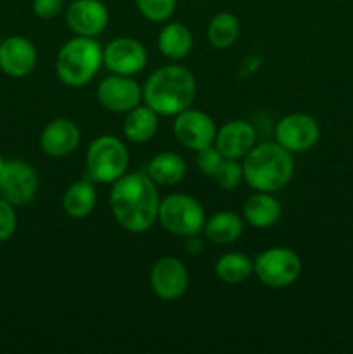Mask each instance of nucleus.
<instances>
[{
    "label": "nucleus",
    "mask_w": 353,
    "mask_h": 354,
    "mask_svg": "<svg viewBox=\"0 0 353 354\" xmlns=\"http://www.w3.org/2000/svg\"><path fill=\"white\" fill-rule=\"evenodd\" d=\"M158 185L144 171L123 175L114 182L109 194L114 220L130 234H144L158 220Z\"/></svg>",
    "instance_id": "1"
},
{
    "label": "nucleus",
    "mask_w": 353,
    "mask_h": 354,
    "mask_svg": "<svg viewBox=\"0 0 353 354\" xmlns=\"http://www.w3.org/2000/svg\"><path fill=\"white\" fill-rule=\"evenodd\" d=\"M196 97V80L183 66L156 69L142 86V100L163 116H176L189 109Z\"/></svg>",
    "instance_id": "2"
},
{
    "label": "nucleus",
    "mask_w": 353,
    "mask_h": 354,
    "mask_svg": "<svg viewBox=\"0 0 353 354\" xmlns=\"http://www.w3.org/2000/svg\"><path fill=\"white\" fill-rule=\"evenodd\" d=\"M242 171L255 192H277L293 178V154L277 142H263L244 156Z\"/></svg>",
    "instance_id": "3"
},
{
    "label": "nucleus",
    "mask_w": 353,
    "mask_h": 354,
    "mask_svg": "<svg viewBox=\"0 0 353 354\" xmlns=\"http://www.w3.org/2000/svg\"><path fill=\"white\" fill-rule=\"evenodd\" d=\"M104 48L96 38L80 37L66 41L55 59V73L64 85L78 88L93 80L102 66Z\"/></svg>",
    "instance_id": "4"
},
{
    "label": "nucleus",
    "mask_w": 353,
    "mask_h": 354,
    "mask_svg": "<svg viewBox=\"0 0 353 354\" xmlns=\"http://www.w3.org/2000/svg\"><path fill=\"white\" fill-rule=\"evenodd\" d=\"M85 165L87 175L92 182L114 183L127 171L128 151L120 138L102 135L89 145Z\"/></svg>",
    "instance_id": "5"
},
{
    "label": "nucleus",
    "mask_w": 353,
    "mask_h": 354,
    "mask_svg": "<svg viewBox=\"0 0 353 354\" xmlns=\"http://www.w3.org/2000/svg\"><path fill=\"white\" fill-rule=\"evenodd\" d=\"M158 220L166 232L176 237L199 235L204 227V209L187 194H172L159 203Z\"/></svg>",
    "instance_id": "6"
},
{
    "label": "nucleus",
    "mask_w": 353,
    "mask_h": 354,
    "mask_svg": "<svg viewBox=\"0 0 353 354\" xmlns=\"http://www.w3.org/2000/svg\"><path fill=\"white\" fill-rule=\"evenodd\" d=\"M253 273L260 282L272 289H284L301 275V258L287 248H270L253 261Z\"/></svg>",
    "instance_id": "7"
},
{
    "label": "nucleus",
    "mask_w": 353,
    "mask_h": 354,
    "mask_svg": "<svg viewBox=\"0 0 353 354\" xmlns=\"http://www.w3.org/2000/svg\"><path fill=\"white\" fill-rule=\"evenodd\" d=\"M38 175L23 159H10L0 169V197L12 206L31 203L37 196Z\"/></svg>",
    "instance_id": "8"
},
{
    "label": "nucleus",
    "mask_w": 353,
    "mask_h": 354,
    "mask_svg": "<svg viewBox=\"0 0 353 354\" xmlns=\"http://www.w3.org/2000/svg\"><path fill=\"white\" fill-rule=\"evenodd\" d=\"M320 137V127L305 113H291L284 116L275 127V142L291 154L310 151Z\"/></svg>",
    "instance_id": "9"
},
{
    "label": "nucleus",
    "mask_w": 353,
    "mask_h": 354,
    "mask_svg": "<svg viewBox=\"0 0 353 354\" xmlns=\"http://www.w3.org/2000/svg\"><path fill=\"white\" fill-rule=\"evenodd\" d=\"M173 133L175 138L190 151H199L215 144L217 137V124L210 114L197 109H185L179 113L173 121Z\"/></svg>",
    "instance_id": "10"
},
{
    "label": "nucleus",
    "mask_w": 353,
    "mask_h": 354,
    "mask_svg": "<svg viewBox=\"0 0 353 354\" xmlns=\"http://www.w3.org/2000/svg\"><path fill=\"white\" fill-rule=\"evenodd\" d=\"M152 290L163 301H176L189 287V273L185 265L173 256H163L152 265L149 275Z\"/></svg>",
    "instance_id": "11"
},
{
    "label": "nucleus",
    "mask_w": 353,
    "mask_h": 354,
    "mask_svg": "<svg viewBox=\"0 0 353 354\" xmlns=\"http://www.w3.org/2000/svg\"><path fill=\"white\" fill-rule=\"evenodd\" d=\"M102 64L114 75H138L147 66V50L134 38H114L104 48Z\"/></svg>",
    "instance_id": "12"
},
{
    "label": "nucleus",
    "mask_w": 353,
    "mask_h": 354,
    "mask_svg": "<svg viewBox=\"0 0 353 354\" xmlns=\"http://www.w3.org/2000/svg\"><path fill=\"white\" fill-rule=\"evenodd\" d=\"M97 100L111 113H128L142 100V88L132 76L111 75L97 86Z\"/></svg>",
    "instance_id": "13"
},
{
    "label": "nucleus",
    "mask_w": 353,
    "mask_h": 354,
    "mask_svg": "<svg viewBox=\"0 0 353 354\" xmlns=\"http://www.w3.org/2000/svg\"><path fill=\"white\" fill-rule=\"evenodd\" d=\"M66 23L75 35L96 38L109 24V10L100 0H75L66 9Z\"/></svg>",
    "instance_id": "14"
},
{
    "label": "nucleus",
    "mask_w": 353,
    "mask_h": 354,
    "mask_svg": "<svg viewBox=\"0 0 353 354\" xmlns=\"http://www.w3.org/2000/svg\"><path fill=\"white\" fill-rule=\"evenodd\" d=\"M37 66V48L28 38L12 35L0 41V69L12 78H24Z\"/></svg>",
    "instance_id": "15"
},
{
    "label": "nucleus",
    "mask_w": 353,
    "mask_h": 354,
    "mask_svg": "<svg viewBox=\"0 0 353 354\" xmlns=\"http://www.w3.org/2000/svg\"><path fill=\"white\" fill-rule=\"evenodd\" d=\"M215 147L224 158L242 159L256 145V131L244 120H232L217 130Z\"/></svg>",
    "instance_id": "16"
},
{
    "label": "nucleus",
    "mask_w": 353,
    "mask_h": 354,
    "mask_svg": "<svg viewBox=\"0 0 353 354\" xmlns=\"http://www.w3.org/2000/svg\"><path fill=\"white\" fill-rule=\"evenodd\" d=\"M80 144V128L66 118H57L45 124L40 133V147L51 158H64L76 151Z\"/></svg>",
    "instance_id": "17"
},
{
    "label": "nucleus",
    "mask_w": 353,
    "mask_h": 354,
    "mask_svg": "<svg viewBox=\"0 0 353 354\" xmlns=\"http://www.w3.org/2000/svg\"><path fill=\"white\" fill-rule=\"evenodd\" d=\"M282 216V206L270 192H255L242 206V218L255 228H270Z\"/></svg>",
    "instance_id": "18"
},
{
    "label": "nucleus",
    "mask_w": 353,
    "mask_h": 354,
    "mask_svg": "<svg viewBox=\"0 0 353 354\" xmlns=\"http://www.w3.org/2000/svg\"><path fill=\"white\" fill-rule=\"evenodd\" d=\"M244 230V218L234 211H218L204 221L203 232L213 244L227 245L237 241Z\"/></svg>",
    "instance_id": "19"
},
{
    "label": "nucleus",
    "mask_w": 353,
    "mask_h": 354,
    "mask_svg": "<svg viewBox=\"0 0 353 354\" xmlns=\"http://www.w3.org/2000/svg\"><path fill=\"white\" fill-rule=\"evenodd\" d=\"M158 113L145 104L135 106L123 120V135L134 144H144L151 140L158 131Z\"/></svg>",
    "instance_id": "20"
},
{
    "label": "nucleus",
    "mask_w": 353,
    "mask_h": 354,
    "mask_svg": "<svg viewBox=\"0 0 353 354\" xmlns=\"http://www.w3.org/2000/svg\"><path fill=\"white\" fill-rule=\"evenodd\" d=\"M192 33L182 23H168L158 35V48L166 59L180 61L192 50Z\"/></svg>",
    "instance_id": "21"
},
{
    "label": "nucleus",
    "mask_w": 353,
    "mask_h": 354,
    "mask_svg": "<svg viewBox=\"0 0 353 354\" xmlns=\"http://www.w3.org/2000/svg\"><path fill=\"white\" fill-rule=\"evenodd\" d=\"M97 203V192L92 180H78L62 196V209L73 220H83L93 211Z\"/></svg>",
    "instance_id": "22"
},
{
    "label": "nucleus",
    "mask_w": 353,
    "mask_h": 354,
    "mask_svg": "<svg viewBox=\"0 0 353 354\" xmlns=\"http://www.w3.org/2000/svg\"><path fill=\"white\" fill-rule=\"evenodd\" d=\"M147 173L156 185H175L182 182L187 173V165L182 156L175 152H159L149 161Z\"/></svg>",
    "instance_id": "23"
},
{
    "label": "nucleus",
    "mask_w": 353,
    "mask_h": 354,
    "mask_svg": "<svg viewBox=\"0 0 353 354\" xmlns=\"http://www.w3.org/2000/svg\"><path fill=\"white\" fill-rule=\"evenodd\" d=\"M215 273L224 283L235 286L253 275V261L242 252H227L215 263Z\"/></svg>",
    "instance_id": "24"
},
{
    "label": "nucleus",
    "mask_w": 353,
    "mask_h": 354,
    "mask_svg": "<svg viewBox=\"0 0 353 354\" xmlns=\"http://www.w3.org/2000/svg\"><path fill=\"white\" fill-rule=\"evenodd\" d=\"M239 19L232 12H218L208 24V40L213 47L227 48L237 40Z\"/></svg>",
    "instance_id": "25"
},
{
    "label": "nucleus",
    "mask_w": 353,
    "mask_h": 354,
    "mask_svg": "<svg viewBox=\"0 0 353 354\" xmlns=\"http://www.w3.org/2000/svg\"><path fill=\"white\" fill-rule=\"evenodd\" d=\"M213 178L224 190L237 189V187L241 185L242 180H244L242 162H239L237 159L224 158V161L220 162Z\"/></svg>",
    "instance_id": "26"
},
{
    "label": "nucleus",
    "mask_w": 353,
    "mask_h": 354,
    "mask_svg": "<svg viewBox=\"0 0 353 354\" xmlns=\"http://www.w3.org/2000/svg\"><path fill=\"white\" fill-rule=\"evenodd\" d=\"M135 2L142 16L152 23H165L176 9V0H135Z\"/></svg>",
    "instance_id": "27"
},
{
    "label": "nucleus",
    "mask_w": 353,
    "mask_h": 354,
    "mask_svg": "<svg viewBox=\"0 0 353 354\" xmlns=\"http://www.w3.org/2000/svg\"><path fill=\"white\" fill-rule=\"evenodd\" d=\"M221 161H224V156L218 152L215 145H208V147L196 151L197 169L201 171V175L208 176V178H213Z\"/></svg>",
    "instance_id": "28"
},
{
    "label": "nucleus",
    "mask_w": 353,
    "mask_h": 354,
    "mask_svg": "<svg viewBox=\"0 0 353 354\" xmlns=\"http://www.w3.org/2000/svg\"><path fill=\"white\" fill-rule=\"evenodd\" d=\"M17 228V216L14 206L9 201L0 197V242L7 241L14 235Z\"/></svg>",
    "instance_id": "29"
},
{
    "label": "nucleus",
    "mask_w": 353,
    "mask_h": 354,
    "mask_svg": "<svg viewBox=\"0 0 353 354\" xmlns=\"http://www.w3.org/2000/svg\"><path fill=\"white\" fill-rule=\"evenodd\" d=\"M31 9L42 19H54L64 9V0H33Z\"/></svg>",
    "instance_id": "30"
},
{
    "label": "nucleus",
    "mask_w": 353,
    "mask_h": 354,
    "mask_svg": "<svg viewBox=\"0 0 353 354\" xmlns=\"http://www.w3.org/2000/svg\"><path fill=\"white\" fill-rule=\"evenodd\" d=\"M185 239H187V244H185L187 252H190V254H197V252H201L203 244H201V241L197 239V235H190V237H185Z\"/></svg>",
    "instance_id": "31"
},
{
    "label": "nucleus",
    "mask_w": 353,
    "mask_h": 354,
    "mask_svg": "<svg viewBox=\"0 0 353 354\" xmlns=\"http://www.w3.org/2000/svg\"><path fill=\"white\" fill-rule=\"evenodd\" d=\"M3 162H6V161H3V158H2V154H0V169H2V166H3Z\"/></svg>",
    "instance_id": "32"
}]
</instances>
